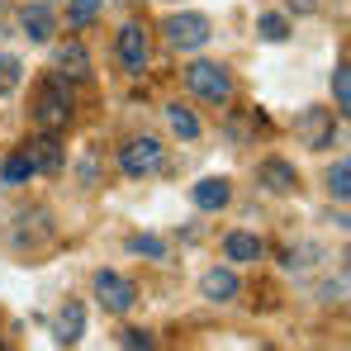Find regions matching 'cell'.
<instances>
[{"label":"cell","mask_w":351,"mask_h":351,"mask_svg":"<svg viewBox=\"0 0 351 351\" xmlns=\"http://www.w3.org/2000/svg\"><path fill=\"white\" fill-rule=\"evenodd\" d=\"M34 119H38V128H43V133L66 128V119H71V90H66V81H62V76H48V81H43L38 105H34Z\"/></svg>","instance_id":"obj_1"},{"label":"cell","mask_w":351,"mask_h":351,"mask_svg":"<svg viewBox=\"0 0 351 351\" xmlns=\"http://www.w3.org/2000/svg\"><path fill=\"white\" fill-rule=\"evenodd\" d=\"M185 81H190V90H195L199 100H209V105L233 100V76H228V66H219V62H195V66L185 71Z\"/></svg>","instance_id":"obj_2"},{"label":"cell","mask_w":351,"mask_h":351,"mask_svg":"<svg viewBox=\"0 0 351 351\" xmlns=\"http://www.w3.org/2000/svg\"><path fill=\"white\" fill-rule=\"evenodd\" d=\"M209 19L204 14H171L167 19V43L171 48H180V53H195V48H204L209 43Z\"/></svg>","instance_id":"obj_3"},{"label":"cell","mask_w":351,"mask_h":351,"mask_svg":"<svg viewBox=\"0 0 351 351\" xmlns=\"http://www.w3.org/2000/svg\"><path fill=\"white\" fill-rule=\"evenodd\" d=\"M119 167L128 176H152L162 167V143L157 138H128L123 152H119Z\"/></svg>","instance_id":"obj_4"},{"label":"cell","mask_w":351,"mask_h":351,"mask_svg":"<svg viewBox=\"0 0 351 351\" xmlns=\"http://www.w3.org/2000/svg\"><path fill=\"white\" fill-rule=\"evenodd\" d=\"M95 294H100V304H105L110 313H128L133 299H138L133 280H123L119 271H95Z\"/></svg>","instance_id":"obj_5"},{"label":"cell","mask_w":351,"mask_h":351,"mask_svg":"<svg viewBox=\"0 0 351 351\" xmlns=\"http://www.w3.org/2000/svg\"><path fill=\"white\" fill-rule=\"evenodd\" d=\"M332 133H337L332 110H304V119H299V138H304V147L323 152V147H332Z\"/></svg>","instance_id":"obj_6"},{"label":"cell","mask_w":351,"mask_h":351,"mask_svg":"<svg viewBox=\"0 0 351 351\" xmlns=\"http://www.w3.org/2000/svg\"><path fill=\"white\" fill-rule=\"evenodd\" d=\"M119 62L133 76H143V66H147V34H143V24H123L119 29Z\"/></svg>","instance_id":"obj_7"},{"label":"cell","mask_w":351,"mask_h":351,"mask_svg":"<svg viewBox=\"0 0 351 351\" xmlns=\"http://www.w3.org/2000/svg\"><path fill=\"white\" fill-rule=\"evenodd\" d=\"M256 185L271 190V195H290L294 185H299V171H294L285 157H266V162L256 167Z\"/></svg>","instance_id":"obj_8"},{"label":"cell","mask_w":351,"mask_h":351,"mask_svg":"<svg viewBox=\"0 0 351 351\" xmlns=\"http://www.w3.org/2000/svg\"><path fill=\"white\" fill-rule=\"evenodd\" d=\"M19 24H24V34H29L34 43H48V38H53V29H58V19H53L48 0H34V5H24V10H19Z\"/></svg>","instance_id":"obj_9"},{"label":"cell","mask_w":351,"mask_h":351,"mask_svg":"<svg viewBox=\"0 0 351 351\" xmlns=\"http://www.w3.org/2000/svg\"><path fill=\"white\" fill-rule=\"evenodd\" d=\"M190 199H195V209H204V214H214V209H223L228 199H233V185L223 180V176H204L195 190H190Z\"/></svg>","instance_id":"obj_10"},{"label":"cell","mask_w":351,"mask_h":351,"mask_svg":"<svg viewBox=\"0 0 351 351\" xmlns=\"http://www.w3.org/2000/svg\"><path fill=\"white\" fill-rule=\"evenodd\" d=\"M261 252H266V242L256 233H228L223 237V256L237 261V266H252V261H261Z\"/></svg>","instance_id":"obj_11"},{"label":"cell","mask_w":351,"mask_h":351,"mask_svg":"<svg viewBox=\"0 0 351 351\" xmlns=\"http://www.w3.org/2000/svg\"><path fill=\"white\" fill-rule=\"evenodd\" d=\"M199 294H204V299H214V304H228V299L237 294V276L228 271V266H214V271H204Z\"/></svg>","instance_id":"obj_12"},{"label":"cell","mask_w":351,"mask_h":351,"mask_svg":"<svg viewBox=\"0 0 351 351\" xmlns=\"http://www.w3.org/2000/svg\"><path fill=\"white\" fill-rule=\"evenodd\" d=\"M81 337H86V308H81L76 299H66L62 313H58V342L71 347V342H81Z\"/></svg>","instance_id":"obj_13"},{"label":"cell","mask_w":351,"mask_h":351,"mask_svg":"<svg viewBox=\"0 0 351 351\" xmlns=\"http://www.w3.org/2000/svg\"><path fill=\"white\" fill-rule=\"evenodd\" d=\"M58 71H62V76H71V81H86V76H90V58H86V48H81L76 38L58 48Z\"/></svg>","instance_id":"obj_14"},{"label":"cell","mask_w":351,"mask_h":351,"mask_svg":"<svg viewBox=\"0 0 351 351\" xmlns=\"http://www.w3.org/2000/svg\"><path fill=\"white\" fill-rule=\"evenodd\" d=\"M29 162H34V171H62V143L53 138V133H43V138L34 143Z\"/></svg>","instance_id":"obj_15"},{"label":"cell","mask_w":351,"mask_h":351,"mask_svg":"<svg viewBox=\"0 0 351 351\" xmlns=\"http://www.w3.org/2000/svg\"><path fill=\"white\" fill-rule=\"evenodd\" d=\"M167 123H171L176 138H185V143H190V138H199V119L190 114L185 105H171V110H167Z\"/></svg>","instance_id":"obj_16"},{"label":"cell","mask_w":351,"mask_h":351,"mask_svg":"<svg viewBox=\"0 0 351 351\" xmlns=\"http://www.w3.org/2000/svg\"><path fill=\"white\" fill-rule=\"evenodd\" d=\"M256 34H261L266 43H285V38H290V19H285V14H261V19H256Z\"/></svg>","instance_id":"obj_17"},{"label":"cell","mask_w":351,"mask_h":351,"mask_svg":"<svg viewBox=\"0 0 351 351\" xmlns=\"http://www.w3.org/2000/svg\"><path fill=\"white\" fill-rule=\"evenodd\" d=\"M0 176H5V185H24V180L34 176V162H29V152H14V157H5Z\"/></svg>","instance_id":"obj_18"},{"label":"cell","mask_w":351,"mask_h":351,"mask_svg":"<svg viewBox=\"0 0 351 351\" xmlns=\"http://www.w3.org/2000/svg\"><path fill=\"white\" fill-rule=\"evenodd\" d=\"M95 14H100V0H66V24L71 29H86Z\"/></svg>","instance_id":"obj_19"},{"label":"cell","mask_w":351,"mask_h":351,"mask_svg":"<svg viewBox=\"0 0 351 351\" xmlns=\"http://www.w3.org/2000/svg\"><path fill=\"white\" fill-rule=\"evenodd\" d=\"M19 81H24V66H19V58L0 53V95H10V90H14Z\"/></svg>","instance_id":"obj_20"},{"label":"cell","mask_w":351,"mask_h":351,"mask_svg":"<svg viewBox=\"0 0 351 351\" xmlns=\"http://www.w3.org/2000/svg\"><path fill=\"white\" fill-rule=\"evenodd\" d=\"M328 190H332L337 199H347V195H351V162H347V157L332 167V176H328Z\"/></svg>","instance_id":"obj_21"},{"label":"cell","mask_w":351,"mask_h":351,"mask_svg":"<svg viewBox=\"0 0 351 351\" xmlns=\"http://www.w3.org/2000/svg\"><path fill=\"white\" fill-rule=\"evenodd\" d=\"M332 95H337V110H347V105H351V66H347V62L332 71Z\"/></svg>","instance_id":"obj_22"},{"label":"cell","mask_w":351,"mask_h":351,"mask_svg":"<svg viewBox=\"0 0 351 351\" xmlns=\"http://www.w3.org/2000/svg\"><path fill=\"white\" fill-rule=\"evenodd\" d=\"M128 247H133V252H138V256H157V261H162V256H167V242H162V237H133V242H128Z\"/></svg>","instance_id":"obj_23"},{"label":"cell","mask_w":351,"mask_h":351,"mask_svg":"<svg viewBox=\"0 0 351 351\" xmlns=\"http://www.w3.org/2000/svg\"><path fill=\"white\" fill-rule=\"evenodd\" d=\"M318 256H323V247H299V252H290V261H285V266H290V271H308Z\"/></svg>","instance_id":"obj_24"},{"label":"cell","mask_w":351,"mask_h":351,"mask_svg":"<svg viewBox=\"0 0 351 351\" xmlns=\"http://www.w3.org/2000/svg\"><path fill=\"white\" fill-rule=\"evenodd\" d=\"M342 294H347V271H342L337 280H328V285L318 290V299H323V304H342Z\"/></svg>","instance_id":"obj_25"},{"label":"cell","mask_w":351,"mask_h":351,"mask_svg":"<svg viewBox=\"0 0 351 351\" xmlns=\"http://www.w3.org/2000/svg\"><path fill=\"white\" fill-rule=\"evenodd\" d=\"M123 351H152V332H143V328L123 332Z\"/></svg>","instance_id":"obj_26"},{"label":"cell","mask_w":351,"mask_h":351,"mask_svg":"<svg viewBox=\"0 0 351 351\" xmlns=\"http://www.w3.org/2000/svg\"><path fill=\"white\" fill-rule=\"evenodd\" d=\"M290 5V14H313L318 10V0H285Z\"/></svg>","instance_id":"obj_27"}]
</instances>
